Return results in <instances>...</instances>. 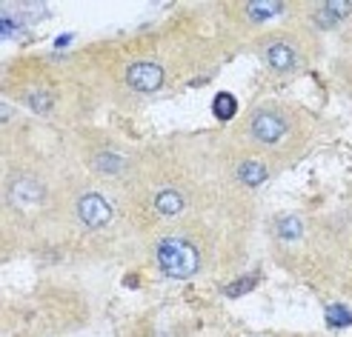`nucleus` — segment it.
Returning <instances> with one entry per match:
<instances>
[{
	"instance_id": "3",
	"label": "nucleus",
	"mask_w": 352,
	"mask_h": 337,
	"mask_svg": "<svg viewBox=\"0 0 352 337\" xmlns=\"http://www.w3.org/2000/svg\"><path fill=\"white\" fill-rule=\"evenodd\" d=\"M126 83L135 89V92H144V95L157 92V89L164 86V69L155 60H138V63L129 66Z\"/></svg>"
},
{
	"instance_id": "15",
	"label": "nucleus",
	"mask_w": 352,
	"mask_h": 337,
	"mask_svg": "<svg viewBox=\"0 0 352 337\" xmlns=\"http://www.w3.org/2000/svg\"><path fill=\"white\" fill-rule=\"evenodd\" d=\"M327 314H329V323H332V326H341V323L349 326V323H352V314H349L344 306H329Z\"/></svg>"
},
{
	"instance_id": "16",
	"label": "nucleus",
	"mask_w": 352,
	"mask_h": 337,
	"mask_svg": "<svg viewBox=\"0 0 352 337\" xmlns=\"http://www.w3.org/2000/svg\"><path fill=\"white\" fill-rule=\"evenodd\" d=\"M315 23H318V26H324V29H332V26H336L338 21H336V17H332V14H329V12L321 6L318 12H315Z\"/></svg>"
},
{
	"instance_id": "11",
	"label": "nucleus",
	"mask_w": 352,
	"mask_h": 337,
	"mask_svg": "<svg viewBox=\"0 0 352 337\" xmlns=\"http://www.w3.org/2000/svg\"><path fill=\"white\" fill-rule=\"evenodd\" d=\"M212 109H215V117L218 120H232L235 112H238V100L230 95V92H221L212 103Z\"/></svg>"
},
{
	"instance_id": "6",
	"label": "nucleus",
	"mask_w": 352,
	"mask_h": 337,
	"mask_svg": "<svg viewBox=\"0 0 352 337\" xmlns=\"http://www.w3.org/2000/svg\"><path fill=\"white\" fill-rule=\"evenodd\" d=\"M263 58H267V63L275 69V72H289V69L298 66V55L289 43H272L267 51H263Z\"/></svg>"
},
{
	"instance_id": "5",
	"label": "nucleus",
	"mask_w": 352,
	"mask_h": 337,
	"mask_svg": "<svg viewBox=\"0 0 352 337\" xmlns=\"http://www.w3.org/2000/svg\"><path fill=\"white\" fill-rule=\"evenodd\" d=\"M9 200L14 206H34L43 200V186L34 177H14L9 183Z\"/></svg>"
},
{
	"instance_id": "2",
	"label": "nucleus",
	"mask_w": 352,
	"mask_h": 337,
	"mask_svg": "<svg viewBox=\"0 0 352 337\" xmlns=\"http://www.w3.org/2000/svg\"><path fill=\"white\" fill-rule=\"evenodd\" d=\"M112 203L103 198V194L98 191H86L80 194V200H78V218L83 226H89V229H103L109 220H112Z\"/></svg>"
},
{
	"instance_id": "1",
	"label": "nucleus",
	"mask_w": 352,
	"mask_h": 337,
	"mask_svg": "<svg viewBox=\"0 0 352 337\" xmlns=\"http://www.w3.org/2000/svg\"><path fill=\"white\" fill-rule=\"evenodd\" d=\"M155 257L157 266L164 269V275L175 277V280H186L201 269V255L198 249L184 237H164L155 246Z\"/></svg>"
},
{
	"instance_id": "9",
	"label": "nucleus",
	"mask_w": 352,
	"mask_h": 337,
	"mask_svg": "<svg viewBox=\"0 0 352 337\" xmlns=\"http://www.w3.org/2000/svg\"><path fill=\"white\" fill-rule=\"evenodd\" d=\"M275 235H278L280 240L292 243V240H298V237L304 235V220L298 218V215H280V218L275 220Z\"/></svg>"
},
{
	"instance_id": "12",
	"label": "nucleus",
	"mask_w": 352,
	"mask_h": 337,
	"mask_svg": "<svg viewBox=\"0 0 352 337\" xmlns=\"http://www.w3.org/2000/svg\"><path fill=\"white\" fill-rule=\"evenodd\" d=\"M95 169H98V172H107V174H115V172L123 169V157L115 154V152H100V154L95 157Z\"/></svg>"
},
{
	"instance_id": "17",
	"label": "nucleus",
	"mask_w": 352,
	"mask_h": 337,
	"mask_svg": "<svg viewBox=\"0 0 352 337\" xmlns=\"http://www.w3.org/2000/svg\"><path fill=\"white\" fill-rule=\"evenodd\" d=\"M255 280H241V283H232V286H226V294H243V289H252Z\"/></svg>"
},
{
	"instance_id": "18",
	"label": "nucleus",
	"mask_w": 352,
	"mask_h": 337,
	"mask_svg": "<svg viewBox=\"0 0 352 337\" xmlns=\"http://www.w3.org/2000/svg\"><path fill=\"white\" fill-rule=\"evenodd\" d=\"M9 117H12V106H9V103H3V123H6Z\"/></svg>"
},
{
	"instance_id": "13",
	"label": "nucleus",
	"mask_w": 352,
	"mask_h": 337,
	"mask_svg": "<svg viewBox=\"0 0 352 337\" xmlns=\"http://www.w3.org/2000/svg\"><path fill=\"white\" fill-rule=\"evenodd\" d=\"M26 103H29V109H34V112H49L52 109V95L49 92H43V89H34V92H29L26 95Z\"/></svg>"
},
{
	"instance_id": "7",
	"label": "nucleus",
	"mask_w": 352,
	"mask_h": 337,
	"mask_svg": "<svg viewBox=\"0 0 352 337\" xmlns=\"http://www.w3.org/2000/svg\"><path fill=\"white\" fill-rule=\"evenodd\" d=\"M184 206H186L184 194H181V191H175V189H164V191H157V194H155V209L161 211V215H166V218L181 215Z\"/></svg>"
},
{
	"instance_id": "14",
	"label": "nucleus",
	"mask_w": 352,
	"mask_h": 337,
	"mask_svg": "<svg viewBox=\"0 0 352 337\" xmlns=\"http://www.w3.org/2000/svg\"><path fill=\"white\" fill-rule=\"evenodd\" d=\"M324 9L336 17V21H344V17L349 14V9H352V3H346V0H329V3H324Z\"/></svg>"
},
{
	"instance_id": "10",
	"label": "nucleus",
	"mask_w": 352,
	"mask_h": 337,
	"mask_svg": "<svg viewBox=\"0 0 352 337\" xmlns=\"http://www.w3.org/2000/svg\"><path fill=\"white\" fill-rule=\"evenodd\" d=\"M235 177L243 186H261L263 181H267V169H263V163H258V161H243L238 166Z\"/></svg>"
},
{
	"instance_id": "8",
	"label": "nucleus",
	"mask_w": 352,
	"mask_h": 337,
	"mask_svg": "<svg viewBox=\"0 0 352 337\" xmlns=\"http://www.w3.org/2000/svg\"><path fill=\"white\" fill-rule=\"evenodd\" d=\"M280 12H284V3H278V0H252V3H246V14H250V21H255V23L278 17Z\"/></svg>"
},
{
	"instance_id": "4",
	"label": "nucleus",
	"mask_w": 352,
	"mask_h": 337,
	"mask_svg": "<svg viewBox=\"0 0 352 337\" xmlns=\"http://www.w3.org/2000/svg\"><path fill=\"white\" fill-rule=\"evenodd\" d=\"M250 132H252V137L258 140V143L272 146L287 135V120L272 109H261L250 123Z\"/></svg>"
}]
</instances>
